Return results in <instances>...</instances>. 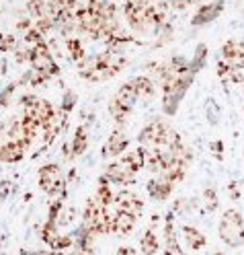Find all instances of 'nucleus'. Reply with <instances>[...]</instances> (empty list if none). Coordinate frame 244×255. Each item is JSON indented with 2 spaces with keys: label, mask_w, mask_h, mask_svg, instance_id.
Instances as JSON below:
<instances>
[{
  "label": "nucleus",
  "mask_w": 244,
  "mask_h": 255,
  "mask_svg": "<svg viewBox=\"0 0 244 255\" xmlns=\"http://www.w3.org/2000/svg\"><path fill=\"white\" fill-rule=\"evenodd\" d=\"M39 187L50 196H64L66 191V181L62 177V167L56 163L43 165L39 169Z\"/></svg>",
  "instance_id": "6"
},
{
  "label": "nucleus",
  "mask_w": 244,
  "mask_h": 255,
  "mask_svg": "<svg viewBox=\"0 0 244 255\" xmlns=\"http://www.w3.org/2000/svg\"><path fill=\"white\" fill-rule=\"evenodd\" d=\"M138 101V95H136V87H134V81H129L125 85H121L115 93V97L109 101V114L111 118L117 122V126H125L127 118L132 116L134 111V105Z\"/></svg>",
  "instance_id": "4"
},
{
  "label": "nucleus",
  "mask_w": 244,
  "mask_h": 255,
  "mask_svg": "<svg viewBox=\"0 0 244 255\" xmlns=\"http://www.w3.org/2000/svg\"><path fill=\"white\" fill-rule=\"evenodd\" d=\"M105 177L109 179V183H119V185H129L136 181V175L129 171L121 161L109 163L105 169Z\"/></svg>",
  "instance_id": "10"
},
{
  "label": "nucleus",
  "mask_w": 244,
  "mask_h": 255,
  "mask_svg": "<svg viewBox=\"0 0 244 255\" xmlns=\"http://www.w3.org/2000/svg\"><path fill=\"white\" fill-rule=\"evenodd\" d=\"M220 239L228 247H240L244 245V216L230 208L222 214L220 220Z\"/></svg>",
  "instance_id": "5"
},
{
  "label": "nucleus",
  "mask_w": 244,
  "mask_h": 255,
  "mask_svg": "<svg viewBox=\"0 0 244 255\" xmlns=\"http://www.w3.org/2000/svg\"><path fill=\"white\" fill-rule=\"evenodd\" d=\"M181 237H183V243L191 249V251H201L207 245V237L197 229V227H183L181 229Z\"/></svg>",
  "instance_id": "13"
},
{
  "label": "nucleus",
  "mask_w": 244,
  "mask_h": 255,
  "mask_svg": "<svg viewBox=\"0 0 244 255\" xmlns=\"http://www.w3.org/2000/svg\"><path fill=\"white\" fill-rule=\"evenodd\" d=\"M88 146V136H86V128L84 126H78L76 132H74V140L70 144V156H80Z\"/></svg>",
  "instance_id": "20"
},
{
  "label": "nucleus",
  "mask_w": 244,
  "mask_h": 255,
  "mask_svg": "<svg viewBox=\"0 0 244 255\" xmlns=\"http://www.w3.org/2000/svg\"><path fill=\"white\" fill-rule=\"evenodd\" d=\"M66 50H68V56H70L74 62L82 64V60H84V56H86L82 41L76 39V37H68V39H66Z\"/></svg>",
  "instance_id": "23"
},
{
  "label": "nucleus",
  "mask_w": 244,
  "mask_h": 255,
  "mask_svg": "<svg viewBox=\"0 0 244 255\" xmlns=\"http://www.w3.org/2000/svg\"><path fill=\"white\" fill-rule=\"evenodd\" d=\"M140 249H142V255H156V251L160 249V241H158V235H156L154 225H150L148 231L142 235Z\"/></svg>",
  "instance_id": "19"
},
{
  "label": "nucleus",
  "mask_w": 244,
  "mask_h": 255,
  "mask_svg": "<svg viewBox=\"0 0 244 255\" xmlns=\"http://www.w3.org/2000/svg\"><path fill=\"white\" fill-rule=\"evenodd\" d=\"M111 227H113V218L107 210V206L96 202L94 198L88 200L82 214V231L88 233L90 237H101V235H109Z\"/></svg>",
  "instance_id": "3"
},
{
  "label": "nucleus",
  "mask_w": 244,
  "mask_h": 255,
  "mask_svg": "<svg viewBox=\"0 0 244 255\" xmlns=\"http://www.w3.org/2000/svg\"><path fill=\"white\" fill-rule=\"evenodd\" d=\"M113 204H115L119 210L132 214V216H136V218H140L142 212H144V202L140 200L138 194H134V191H129V189L117 191L115 198H113Z\"/></svg>",
  "instance_id": "7"
},
{
  "label": "nucleus",
  "mask_w": 244,
  "mask_h": 255,
  "mask_svg": "<svg viewBox=\"0 0 244 255\" xmlns=\"http://www.w3.org/2000/svg\"><path fill=\"white\" fill-rule=\"evenodd\" d=\"M138 142L144 148H158V150H170L172 146L181 144V136H178L172 128L160 120L150 122L144 130L138 134Z\"/></svg>",
  "instance_id": "1"
},
{
  "label": "nucleus",
  "mask_w": 244,
  "mask_h": 255,
  "mask_svg": "<svg viewBox=\"0 0 244 255\" xmlns=\"http://www.w3.org/2000/svg\"><path fill=\"white\" fill-rule=\"evenodd\" d=\"M0 50H2V52H12L14 50V37L6 35V33L0 35Z\"/></svg>",
  "instance_id": "26"
},
{
  "label": "nucleus",
  "mask_w": 244,
  "mask_h": 255,
  "mask_svg": "<svg viewBox=\"0 0 244 255\" xmlns=\"http://www.w3.org/2000/svg\"><path fill=\"white\" fill-rule=\"evenodd\" d=\"M222 56L226 62H230L232 66H244V41H228L222 47Z\"/></svg>",
  "instance_id": "16"
},
{
  "label": "nucleus",
  "mask_w": 244,
  "mask_h": 255,
  "mask_svg": "<svg viewBox=\"0 0 244 255\" xmlns=\"http://www.w3.org/2000/svg\"><path fill=\"white\" fill-rule=\"evenodd\" d=\"M25 41H27L31 47H33V45H37V43H41V41H43V35H41L39 31L33 27V29H29L27 33H25Z\"/></svg>",
  "instance_id": "25"
},
{
  "label": "nucleus",
  "mask_w": 244,
  "mask_h": 255,
  "mask_svg": "<svg viewBox=\"0 0 244 255\" xmlns=\"http://www.w3.org/2000/svg\"><path fill=\"white\" fill-rule=\"evenodd\" d=\"M134 87H136L138 99L150 101V99L154 97V83H152V78H148V76H138V78H134Z\"/></svg>",
  "instance_id": "21"
},
{
  "label": "nucleus",
  "mask_w": 244,
  "mask_h": 255,
  "mask_svg": "<svg viewBox=\"0 0 244 255\" xmlns=\"http://www.w3.org/2000/svg\"><path fill=\"white\" fill-rule=\"evenodd\" d=\"M222 10H224V2H220V0H216V2H209V4L201 6L199 12L193 17V25H203V23L214 21Z\"/></svg>",
  "instance_id": "17"
},
{
  "label": "nucleus",
  "mask_w": 244,
  "mask_h": 255,
  "mask_svg": "<svg viewBox=\"0 0 244 255\" xmlns=\"http://www.w3.org/2000/svg\"><path fill=\"white\" fill-rule=\"evenodd\" d=\"M136 220H138L136 216L127 214V212H123V210H117V212H115V216H113V227H111V233L121 235V237L129 235V233H134V229H136Z\"/></svg>",
  "instance_id": "15"
},
{
  "label": "nucleus",
  "mask_w": 244,
  "mask_h": 255,
  "mask_svg": "<svg viewBox=\"0 0 244 255\" xmlns=\"http://www.w3.org/2000/svg\"><path fill=\"white\" fill-rule=\"evenodd\" d=\"M121 163L136 175L140 169L146 167V148L140 146V148H136V150H132V152H125V154L121 156Z\"/></svg>",
  "instance_id": "18"
},
{
  "label": "nucleus",
  "mask_w": 244,
  "mask_h": 255,
  "mask_svg": "<svg viewBox=\"0 0 244 255\" xmlns=\"http://www.w3.org/2000/svg\"><path fill=\"white\" fill-rule=\"evenodd\" d=\"M41 239H43V243L52 247V251H66L68 247L74 245V239L68 235H60L58 229L54 227V222H47L41 229Z\"/></svg>",
  "instance_id": "8"
},
{
  "label": "nucleus",
  "mask_w": 244,
  "mask_h": 255,
  "mask_svg": "<svg viewBox=\"0 0 244 255\" xmlns=\"http://www.w3.org/2000/svg\"><path fill=\"white\" fill-rule=\"evenodd\" d=\"M125 66V58H115L109 52H103L99 56H94L90 62L80 64V74L86 81H105V78L115 76L121 68Z\"/></svg>",
  "instance_id": "2"
},
{
  "label": "nucleus",
  "mask_w": 244,
  "mask_h": 255,
  "mask_svg": "<svg viewBox=\"0 0 244 255\" xmlns=\"http://www.w3.org/2000/svg\"><path fill=\"white\" fill-rule=\"evenodd\" d=\"M0 35H2V33H0Z\"/></svg>",
  "instance_id": "29"
},
{
  "label": "nucleus",
  "mask_w": 244,
  "mask_h": 255,
  "mask_svg": "<svg viewBox=\"0 0 244 255\" xmlns=\"http://www.w3.org/2000/svg\"><path fill=\"white\" fill-rule=\"evenodd\" d=\"M27 144L17 140H6L2 146H0V163H19L27 152Z\"/></svg>",
  "instance_id": "11"
},
{
  "label": "nucleus",
  "mask_w": 244,
  "mask_h": 255,
  "mask_svg": "<svg viewBox=\"0 0 244 255\" xmlns=\"http://www.w3.org/2000/svg\"><path fill=\"white\" fill-rule=\"evenodd\" d=\"M164 255H187L178 245L176 231L172 225V212L166 214V222H164Z\"/></svg>",
  "instance_id": "12"
},
{
  "label": "nucleus",
  "mask_w": 244,
  "mask_h": 255,
  "mask_svg": "<svg viewBox=\"0 0 244 255\" xmlns=\"http://www.w3.org/2000/svg\"><path fill=\"white\" fill-rule=\"evenodd\" d=\"M117 255H138L134 247H119L117 249Z\"/></svg>",
  "instance_id": "27"
},
{
  "label": "nucleus",
  "mask_w": 244,
  "mask_h": 255,
  "mask_svg": "<svg viewBox=\"0 0 244 255\" xmlns=\"http://www.w3.org/2000/svg\"><path fill=\"white\" fill-rule=\"evenodd\" d=\"M214 255H226V253H214Z\"/></svg>",
  "instance_id": "28"
},
{
  "label": "nucleus",
  "mask_w": 244,
  "mask_h": 255,
  "mask_svg": "<svg viewBox=\"0 0 244 255\" xmlns=\"http://www.w3.org/2000/svg\"><path fill=\"white\" fill-rule=\"evenodd\" d=\"M203 202H205V212H216L218 210V194L214 187H207L203 191Z\"/></svg>",
  "instance_id": "24"
},
{
  "label": "nucleus",
  "mask_w": 244,
  "mask_h": 255,
  "mask_svg": "<svg viewBox=\"0 0 244 255\" xmlns=\"http://www.w3.org/2000/svg\"><path fill=\"white\" fill-rule=\"evenodd\" d=\"M127 144H129V140H127V136L123 134V130H121V128H115V130L109 134L107 144L103 146V156H105V158L119 156V154H123V152L127 150Z\"/></svg>",
  "instance_id": "9"
},
{
  "label": "nucleus",
  "mask_w": 244,
  "mask_h": 255,
  "mask_svg": "<svg viewBox=\"0 0 244 255\" xmlns=\"http://www.w3.org/2000/svg\"><path fill=\"white\" fill-rule=\"evenodd\" d=\"M172 189H174V185L170 181H166L164 177H160V175L148 181V194H150L152 200H158V202L168 200L170 194H172Z\"/></svg>",
  "instance_id": "14"
},
{
  "label": "nucleus",
  "mask_w": 244,
  "mask_h": 255,
  "mask_svg": "<svg viewBox=\"0 0 244 255\" xmlns=\"http://www.w3.org/2000/svg\"><path fill=\"white\" fill-rule=\"evenodd\" d=\"M113 198H115V196H113V191H111V187H109V179L103 175L101 181H99V187H96V196H94V200H96V202H101L103 206H107V208H109V206L113 204Z\"/></svg>",
  "instance_id": "22"
}]
</instances>
